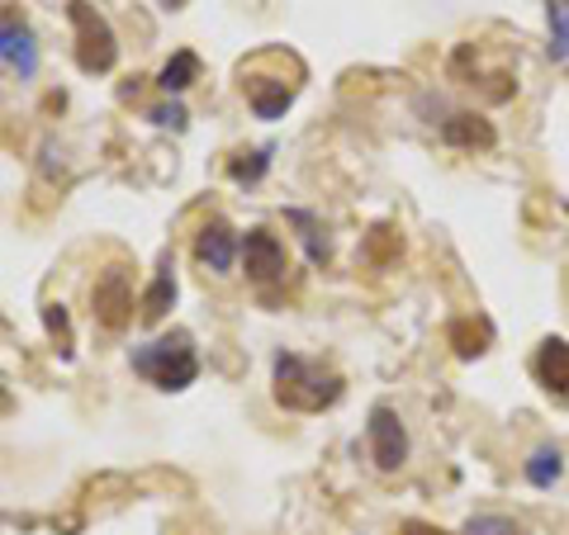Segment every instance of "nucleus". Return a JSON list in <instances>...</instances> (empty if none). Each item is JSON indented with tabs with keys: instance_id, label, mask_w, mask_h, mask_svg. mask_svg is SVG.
I'll return each instance as SVG.
<instances>
[{
	"instance_id": "3",
	"label": "nucleus",
	"mask_w": 569,
	"mask_h": 535,
	"mask_svg": "<svg viewBox=\"0 0 569 535\" xmlns=\"http://www.w3.org/2000/svg\"><path fill=\"white\" fill-rule=\"evenodd\" d=\"M67 14H71V24H77V62L81 71H109L114 67V57H119V43H114V28L105 24V14H100L91 0H67Z\"/></svg>"
},
{
	"instance_id": "7",
	"label": "nucleus",
	"mask_w": 569,
	"mask_h": 535,
	"mask_svg": "<svg viewBox=\"0 0 569 535\" xmlns=\"http://www.w3.org/2000/svg\"><path fill=\"white\" fill-rule=\"evenodd\" d=\"M237 252H242V242L233 237V228H228L223 219H209L205 228H199V237H195V261L213 270V275H228L237 261Z\"/></svg>"
},
{
	"instance_id": "17",
	"label": "nucleus",
	"mask_w": 569,
	"mask_h": 535,
	"mask_svg": "<svg viewBox=\"0 0 569 535\" xmlns=\"http://www.w3.org/2000/svg\"><path fill=\"white\" fill-rule=\"evenodd\" d=\"M270 152L276 148H256V152H242L237 162H228V176H233V185H256L270 171Z\"/></svg>"
},
{
	"instance_id": "15",
	"label": "nucleus",
	"mask_w": 569,
	"mask_h": 535,
	"mask_svg": "<svg viewBox=\"0 0 569 535\" xmlns=\"http://www.w3.org/2000/svg\"><path fill=\"white\" fill-rule=\"evenodd\" d=\"M546 24H550V62H565L569 57V0H546Z\"/></svg>"
},
{
	"instance_id": "4",
	"label": "nucleus",
	"mask_w": 569,
	"mask_h": 535,
	"mask_svg": "<svg viewBox=\"0 0 569 535\" xmlns=\"http://www.w3.org/2000/svg\"><path fill=\"white\" fill-rule=\"evenodd\" d=\"M365 441H370V455H375V465H380L384 474L404 469V460H408V431H404V422H398V412L390 408V403L370 408Z\"/></svg>"
},
{
	"instance_id": "9",
	"label": "nucleus",
	"mask_w": 569,
	"mask_h": 535,
	"mask_svg": "<svg viewBox=\"0 0 569 535\" xmlns=\"http://www.w3.org/2000/svg\"><path fill=\"white\" fill-rule=\"evenodd\" d=\"M128 309H133V289H128V275L114 266L95 280V313L105 327H124L128 323Z\"/></svg>"
},
{
	"instance_id": "6",
	"label": "nucleus",
	"mask_w": 569,
	"mask_h": 535,
	"mask_svg": "<svg viewBox=\"0 0 569 535\" xmlns=\"http://www.w3.org/2000/svg\"><path fill=\"white\" fill-rule=\"evenodd\" d=\"M242 266H247V275L256 284H270L284 275V242L270 233V228H252L247 237H242Z\"/></svg>"
},
{
	"instance_id": "18",
	"label": "nucleus",
	"mask_w": 569,
	"mask_h": 535,
	"mask_svg": "<svg viewBox=\"0 0 569 535\" xmlns=\"http://www.w3.org/2000/svg\"><path fill=\"white\" fill-rule=\"evenodd\" d=\"M461 535H518L512 516H469Z\"/></svg>"
},
{
	"instance_id": "10",
	"label": "nucleus",
	"mask_w": 569,
	"mask_h": 535,
	"mask_svg": "<svg viewBox=\"0 0 569 535\" xmlns=\"http://www.w3.org/2000/svg\"><path fill=\"white\" fill-rule=\"evenodd\" d=\"M171 303H176V261L171 256H162V266H156L148 294H142V323H156Z\"/></svg>"
},
{
	"instance_id": "2",
	"label": "nucleus",
	"mask_w": 569,
	"mask_h": 535,
	"mask_svg": "<svg viewBox=\"0 0 569 535\" xmlns=\"http://www.w3.org/2000/svg\"><path fill=\"white\" fill-rule=\"evenodd\" d=\"M133 370L142 374L148 384L166 388V394H176V388H190L195 374H199V356H195V337L190 332H166V337H156L148 346H138L133 351Z\"/></svg>"
},
{
	"instance_id": "5",
	"label": "nucleus",
	"mask_w": 569,
	"mask_h": 535,
	"mask_svg": "<svg viewBox=\"0 0 569 535\" xmlns=\"http://www.w3.org/2000/svg\"><path fill=\"white\" fill-rule=\"evenodd\" d=\"M0 67L20 81H34L38 77V43L28 34V24L20 14H0Z\"/></svg>"
},
{
	"instance_id": "16",
	"label": "nucleus",
	"mask_w": 569,
	"mask_h": 535,
	"mask_svg": "<svg viewBox=\"0 0 569 535\" xmlns=\"http://www.w3.org/2000/svg\"><path fill=\"white\" fill-rule=\"evenodd\" d=\"M560 474H565V455L555 451V445H541V451H532V460H526V484L532 488H550Z\"/></svg>"
},
{
	"instance_id": "1",
	"label": "nucleus",
	"mask_w": 569,
	"mask_h": 535,
	"mask_svg": "<svg viewBox=\"0 0 569 535\" xmlns=\"http://www.w3.org/2000/svg\"><path fill=\"white\" fill-rule=\"evenodd\" d=\"M341 398V380L333 370L313 365L304 356L280 351L276 356V403L290 412H323Z\"/></svg>"
},
{
	"instance_id": "11",
	"label": "nucleus",
	"mask_w": 569,
	"mask_h": 535,
	"mask_svg": "<svg viewBox=\"0 0 569 535\" xmlns=\"http://www.w3.org/2000/svg\"><path fill=\"white\" fill-rule=\"evenodd\" d=\"M441 138H446L451 148H493V128H489V119H479V114H451V119L441 124Z\"/></svg>"
},
{
	"instance_id": "19",
	"label": "nucleus",
	"mask_w": 569,
	"mask_h": 535,
	"mask_svg": "<svg viewBox=\"0 0 569 535\" xmlns=\"http://www.w3.org/2000/svg\"><path fill=\"white\" fill-rule=\"evenodd\" d=\"M148 119H152L156 128H176V133H181V128L190 124V114H185L181 100H166V105H152V109H148Z\"/></svg>"
},
{
	"instance_id": "8",
	"label": "nucleus",
	"mask_w": 569,
	"mask_h": 535,
	"mask_svg": "<svg viewBox=\"0 0 569 535\" xmlns=\"http://www.w3.org/2000/svg\"><path fill=\"white\" fill-rule=\"evenodd\" d=\"M532 370H536V384L555 398H569V341L565 337H546L532 356Z\"/></svg>"
},
{
	"instance_id": "14",
	"label": "nucleus",
	"mask_w": 569,
	"mask_h": 535,
	"mask_svg": "<svg viewBox=\"0 0 569 535\" xmlns=\"http://www.w3.org/2000/svg\"><path fill=\"white\" fill-rule=\"evenodd\" d=\"M284 219H290V223L299 228V237H304L309 261H313V266H323V261H327V252H333V247H327V237H323V223L313 219L309 209H290V213H284Z\"/></svg>"
},
{
	"instance_id": "12",
	"label": "nucleus",
	"mask_w": 569,
	"mask_h": 535,
	"mask_svg": "<svg viewBox=\"0 0 569 535\" xmlns=\"http://www.w3.org/2000/svg\"><path fill=\"white\" fill-rule=\"evenodd\" d=\"M242 91H247L252 109H256V119H280V114L294 105V91H290V85H284V81H276V85L242 81Z\"/></svg>"
},
{
	"instance_id": "13",
	"label": "nucleus",
	"mask_w": 569,
	"mask_h": 535,
	"mask_svg": "<svg viewBox=\"0 0 569 535\" xmlns=\"http://www.w3.org/2000/svg\"><path fill=\"white\" fill-rule=\"evenodd\" d=\"M195 77H199V57H195L190 48H181V53L171 57V62H166L162 71H156V85H162L166 95H181V91H185V85H190Z\"/></svg>"
}]
</instances>
